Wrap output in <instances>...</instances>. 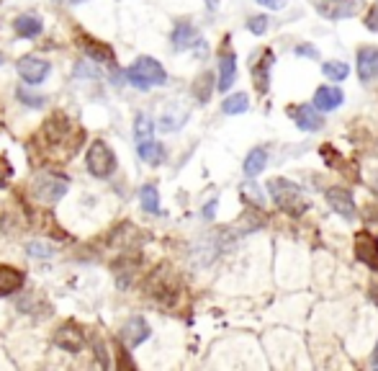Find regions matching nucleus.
<instances>
[{"mask_svg":"<svg viewBox=\"0 0 378 371\" xmlns=\"http://www.w3.org/2000/svg\"><path fill=\"white\" fill-rule=\"evenodd\" d=\"M342 101H345V93L337 88V85H319L317 91H314V106L327 114V111H334V108L342 106Z\"/></svg>","mask_w":378,"mask_h":371,"instance_id":"obj_14","label":"nucleus"},{"mask_svg":"<svg viewBox=\"0 0 378 371\" xmlns=\"http://www.w3.org/2000/svg\"><path fill=\"white\" fill-rule=\"evenodd\" d=\"M13 29L21 39H37L39 34L44 31V23H42V18H39V15L23 13L13 21Z\"/></svg>","mask_w":378,"mask_h":371,"instance_id":"obj_17","label":"nucleus"},{"mask_svg":"<svg viewBox=\"0 0 378 371\" xmlns=\"http://www.w3.org/2000/svg\"><path fill=\"white\" fill-rule=\"evenodd\" d=\"M325 199L327 204H329V209L334 214H340L342 220H355V199H353V194L348 189L332 186V189H327Z\"/></svg>","mask_w":378,"mask_h":371,"instance_id":"obj_10","label":"nucleus"},{"mask_svg":"<svg viewBox=\"0 0 378 371\" xmlns=\"http://www.w3.org/2000/svg\"><path fill=\"white\" fill-rule=\"evenodd\" d=\"M216 206H219V201H216V199H211V201L203 206V217H206V220H214V217H216Z\"/></svg>","mask_w":378,"mask_h":371,"instance_id":"obj_34","label":"nucleus"},{"mask_svg":"<svg viewBox=\"0 0 378 371\" xmlns=\"http://www.w3.org/2000/svg\"><path fill=\"white\" fill-rule=\"evenodd\" d=\"M289 116L294 119V124H296L298 129H304V132H319V129L325 127L322 111H319L314 103H298V106H291Z\"/></svg>","mask_w":378,"mask_h":371,"instance_id":"obj_9","label":"nucleus"},{"mask_svg":"<svg viewBox=\"0 0 378 371\" xmlns=\"http://www.w3.org/2000/svg\"><path fill=\"white\" fill-rule=\"evenodd\" d=\"M85 165H88V173L96 175V178H108L116 170V155L103 139L90 144L88 155H85Z\"/></svg>","mask_w":378,"mask_h":371,"instance_id":"obj_3","label":"nucleus"},{"mask_svg":"<svg viewBox=\"0 0 378 371\" xmlns=\"http://www.w3.org/2000/svg\"><path fill=\"white\" fill-rule=\"evenodd\" d=\"M355 70L360 83H371L378 77V49L376 46H363L358 49V60H355Z\"/></svg>","mask_w":378,"mask_h":371,"instance_id":"obj_12","label":"nucleus"},{"mask_svg":"<svg viewBox=\"0 0 378 371\" xmlns=\"http://www.w3.org/2000/svg\"><path fill=\"white\" fill-rule=\"evenodd\" d=\"M54 346L67 353H80L82 346H85V338H82V330L75 322H65V325L54 333Z\"/></svg>","mask_w":378,"mask_h":371,"instance_id":"obj_11","label":"nucleus"},{"mask_svg":"<svg viewBox=\"0 0 378 371\" xmlns=\"http://www.w3.org/2000/svg\"><path fill=\"white\" fill-rule=\"evenodd\" d=\"M371 299L376 302V307H378V284H373V287H371Z\"/></svg>","mask_w":378,"mask_h":371,"instance_id":"obj_36","label":"nucleus"},{"mask_svg":"<svg viewBox=\"0 0 378 371\" xmlns=\"http://www.w3.org/2000/svg\"><path fill=\"white\" fill-rule=\"evenodd\" d=\"M18 75H21V80L26 85H42L49 77V73H52V65L46 60H42V57H34V54H29V57H21L18 60Z\"/></svg>","mask_w":378,"mask_h":371,"instance_id":"obj_5","label":"nucleus"},{"mask_svg":"<svg viewBox=\"0 0 378 371\" xmlns=\"http://www.w3.org/2000/svg\"><path fill=\"white\" fill-rule=\"evenodd\" d=\"M214 88H216L214 75H211V73H201V75L196 77V83H193V99L199 101V103H208Z\"/></svg>","mask_w":378,"mask_h":371,"instance_id":"obj_22","label":"nucleus"},{"mask_svg":"<svg viewBox=\"0 0 378 371\" xmlns=\"http://www.w3.org/2000/svg\"><path fill=\"white\" fill-rule=\"evenodd\" d=\"M0 65H3V54H0Z\"/></svg>","mask_w":378,"mask_h":371,"instance_id":"obj_39","label":"nucleus"},{"mask_svg":"<svg viewBox=\"0 0 378 371\" xmlns=\"http://www.w3.org/2000/svg\"><path fill=\"white\" fill-rule=\"evenodd\" d=\"M70 3H85V0H70Z\"/></svg>","mask_w":378,"mask_h":371,"instance_id":"obj_38","label":"nucleus"},{"mask_svg":"<svg viewBox=\"0 0 378 371\" xmlns=\"http://www.w3.org/2000/svg\"><path fill=\"white\" fill-rule=\"evenodd\" d=\"M273 62H275V54H273V49H267V46H263V49L258 52V57L250 60L252 83H255L258 93H263V96L267 93V85H270V70H273Z\"/></svg>","mask_w":378,"mask_h":371,"instance_id":"obj_6","label":"nucleus"},{"mask_svg":"<svg viewBox=\"0 0 378 371\" xmlns=\"http://www.w3.org/2000/svg\"><path fill=\"white\" fill-rule=\"evenodd\" d=\"M147 139H155V122L149 119L147 114H137L134 119V142H147Z\"/></svg>","mask_w":378,"mask_h":371,"instance_id":"obj_25","label":"nucleus"},{"mask_svg":"<svg viewBox=\"0 0 378 371\" xmlns=\"http://www.w3.org/2000/svg\"><path fill=\"white\" fill-rule=\"evenodd\" d=\"M247 108H250V99H247V93H232L227 99L222 101V111L229 116H237V114H245Z\"/></svg>","mask_w":378,"mask_h":371,"instance_id":"obj_26","label":"nucleus"},{"mask_svg":"<svg viewBox=\"0 0 378 371\" xmlns=\"http://www.w3.org/2000/svg\"><path fill=\"white\" fill-rule=\"evenodd\" d=\"M149 335H152V330H149L147 320H144V317H129L124 322V327H121V341H124L129 348H137V346H141V343L147 341Z\"/></svg>","mask_w":378,"mask_h":371,"instance_id":"obj_13","label":"nucleus"},{"mask_svg":"<svg viewBox=\"0 0 378 371\" xmlns=\"http://www.w3.org/2000/svg\"><path fill=\"white\" fill-rule=\"evenodd\" d=\"M260 6L267 8V11H283V8L289 6V0H258Z\"/></svg>","mask_w":378,"mask_h":371,"instance_id":"obj_33","label":"nucleus"},{"mask_svg":"<svg viewBox=\"0 0 378 371\" xmlns=\"http://www.w3.org/2000/svg\"><path fill=\"white\" fill-rule=\"evenodd\" d=\"M203 3H206L208 11H216V8H219V0H203Z\"/></svg>","mask_w":378,"mask_h":371,"instance_id":"obj_35","label":"nucleus"},{"mask_svg":"<svg viewBox=\"0 0 378 371\" xmlns=\"http://www.w3.org/2000/svg\"><path fill=\"white\" fill-rule=\"evenodd\" d=\"M23 287V273L13 265H0V296H8Z\"/></svg>","mask_w":378,"mask_h":371,"instance_id":"obj_18","label":"nucleus"},{"mask_svg":"<svg viewBox=\"0 0 378 371\" xmlns=\"http://www.w3.org/2000/svg\"><path fill=\"white\" fill-rule=\"evenodd\" d=\"M15 96H18V99H21L29 108H42L46 103L44 96H31V93H26L23 88H18V91H15Z\"/></svg>","mask_w":378,"mask_h":371,"instance_id":"obj_28","label":"nucleus"},{"mask_svg":"<svg viewBox=\"0 0 378 371\" xmlns=\"http://www.w3.org/2000/svg\"><path fill=\"white\" fill-rule=\"evenodd\" d=\"M267 194L273 199V204L289 217H301V214L309 212V199L289 178H270L267 181Z\"/></svg>","mask_w":378,"mask_h":371,"instance_id":"obj_1","label":"nucleus"},{"mask_svg":"<svg viewBox=\"0 0 378 371\" xmlns=\"http://www.w3.org/2000/svg\"><path fill=\"white\" fill-rule=\"evenodd\" d=\"M126 80L129 85L134 88H139V91H149V88H155V85H165L168 83V73L155 57H147V54H141L137 60L124 70Z\"/></svg>","mask_w":378,"mask_h":371,"instance_id":"obj_2","label":"nucleus"},{"mask_svg":"<svg viewBox=\"0 0 378 371\" xmlns=\"http://www.w3.org/2000/svg\"><path fill=\"white\" fill-rule=\"evenodd\" d=\"M353 253H355V260L363 263L365 268L378 273V237L368 229H360L353 237Z\"/></svg>","mask_w":378,"mask_h":371,"instance_id":"obj_4","label":"nucleus"},{"mask_svg":"<svg viewBox=\"0 0 378 371\" xmlns=\"http://www.w3.org/2000/svg\"><path fill=\"white\" fill-rule=\"evenodd\" d=\"M247 29H250L255 37H263L267 31V15H252L250 21H247Z\"/></svg>","mask_w":378,"mask_h":371,"instance_id":"obj_29","label":"nucleus"},{"mask_svg":"<svg viewBox=\"0 0 378 371\" xmlns=\"http://www.w3.org/2000/svg\"><path fill=\"white\" fill-rule=\"evenodd\" d=\"M170 42H172V49H175V52H186V49L199 44L201 37L191 21H178L175 23V29H172Z\"/></svg>","mask_w":378,"mask_h":371,"instance_id":"obj_15","label":"nucleus"},{"mask_svg":"<svg viewBox=\"0 0 378 371\" xmlns=\"http://www.w3.org/2000/svg\"><path fill=\"white\" fill-rule=\"evenodd\" d=\"M365 29L373 31V34H378V6L368 8V13H365Z\"/></svg>","mask_w":378,"mask_h":371,"instance_id":"obj_31","label":"nucleus"},{"mask_svg":"<svg viewBox=\"0 0 378 371\" xmlns=\"http://www.w3.org/2000/svg\"><path fill=\"white\" fill-rule=\"evenodd\" d=\"M34 194H37L42 201H46V204H57L67 194V181L65 178H57V175H52V173L39 175L37 183H34Z\"/></svg>","mask_w":378,"mask_h":371,"instance_id":"obj_7","label":"nucleus"},{"mask_svg":"<svg viewBox=\"0 0 378 371\" xmlns=\"http://www.w3.org/2000/svg\"><path fill=\"white\" fill-rule=\"evenodd\" d=\"M188 119V111L183 108V111H178V114H170V111H165L163 119H160V129L163 132H178L183 124H186Z\"/></svg>","mask_w":378,"mask_h":371,"instance_id":"obj_27","label":"nucleus"},{"mask_svg":"<svg viewBox=\"0 0 378 371\" xmlns=\"http://www.w3.org/2000/svg\"><path fill=\"white\" fill-rule=\"evenodd\" d=\"M371 364L378 366V343H376V348H373V356H371Z\"/></svg>","mask_w":378,"mask_h":371,"instance_id":"obj_37","label":"nucleus"},{"mask_svg":"<svg viewBox=\"0 0 378 371\" xmlns=\"http://www.w3.org/2000/svg\"><path fill=\"white\" fill-rule=\"evenodd\" d=\"M322 73H325L327 80H332V83H342V80H348L350 75V65L342 60H329V62H322Z\"/></svg>","mask_w":378,"mask_h":371,"instance_id":"obj_23","label":"nucleus"},{"mask_svg":"<svg viewBox=\"0 0 378 371\" xmlns=\"http://www.w3.org/2000/svg\"><path fill=\"white\" fill-rule=\"evenodd\" d=\"M265 165H267V150L265 147H252V150L247 152L242 170H245L247 178H258V175L265 170Z\"/></svg>","mask_w":378,"mask_h":371,"instance_id":"obj_19","label":"nucleus"},{"mask_svg":"<svg viewBox=\"0 0 378 371\" xmlns=\"http://www.w3.org/2000/svg\"><path fill=\"white\" fill-rule=\"evenodd\" d=\"M137 155H139L144 163H149V165H160L165 160V147L157 142V139H147V142L137 144Z\"/></svg>","mask_w":378,"mask_h":371,"instance_id":"obj_20","label":"nucleus"},{"mask_svg":"<svg viewBox=\"0 0 378 371\" xmlns=\"http://www.w3.org/2000/svg\"><path fill=\"white\" fill-rule=\"evenodd\" d=\"M234 77H237V57H234V52H229L224 46L222 57H219V83H216V88L227 93L232 88V83H234Z\"/></svg>","mask_w":378,"mask_h":371,"instance_id":"obj_16","label":"nucleus"},{"mask_svg":"<svg viewBox=\"0 0 378 371\" xmlns=\"http://www.w3.org/2000/svg\"><path fill=\"white\" fill-rule=\"evenodd\" d=\"M139 204L147 214H160V191L155 189V183L141 186L139 191Z\"/></svg>","mask_w":378,"mask_h":371,"instance_id":"obj_24","label":"nucleus"},{"mask_svg":"<svg viewBox=\"0 0 378 371\" xmlns=\"http://www.w3.org/2000/svg\"><path fill=\"white\" fill-rule=\"evenodd\" d=\"M82 46H85V52H88V57L93 62H103V65H111V62H113V49L108 44H103V42L85 39V42H82Z\"/></svg>","mask_w":378,"mask_h":371,"instance_id":"obj_21","label":"nucleus"},{"mask_svg":"<svg viewBox=\"0 0 378 371\" xmlns=\"http://www.w3.org/2000/svg\"><path fill=\"white\" fill-rule=\"evenodd\" d=\"M29 256L34 258H52L54 248L49 243H29Z\"/></svg>","mask_w":378,"mask_h":371,"instance_id":"obj_30","label":"nucleus"},{"mask_svg":"<svg viewBox=\"0 0 378 371\" xmlns=\"http://www.w3.org/2000/svg\"><path fill=\"white\" fill-rule=\"evenodd\" d=\"M294 54H298V57H319V49L317 46H312V44H298L296 49H294Z\"/></svg>","mask_w":378,"mask_h":371,"instance_id":"obj_32","label":"nucleus"},{"mask_svg":"<svg viewBox=\"0 0 378 371\" xmlns=\"http://www.w3.org/2000/svg\"><path fill=\"white\" fill-rule=\"evenodd\" d=\"M360 6H363V0H317V11L332 21L353 18L360 11Z\"/></svg>","mask_w":378,"mask_h":371,"instance_id":"obj_8","label":"nucleus"}]
</instances>
